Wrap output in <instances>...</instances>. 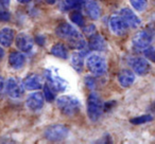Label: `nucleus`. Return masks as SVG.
Listing matches in <instances>:
<instances>
[{
    "mask_svg": "<svg viewBox=\"0 0 155 144\" xmlns=\"http://www.w3.org/2000/svg\"><path fill=\"white\" fill-rule=\"evenodd\" d=\"M74 7H77V5L74 3L73 0H60V9L64 12H67L69 10L73 9Z\"/></svg>",
    "mask_w": 155,
    "mask_h": 144,
    "instance_id": "393cba45",
    "label": "nucleus"
},
{
    "mask_svg": "<svg viewBox=\"0 0 155 144\" xmlns=\"http://www.w3.org/2000/svg\"><path fill=\"white\" fill-rule=\"evenodd\" d=\"M17 1L20 3H28V2H30L31 0H17Z\"/></svg>",
    "mask_w": 155,
    "mask_h": 144,
    "instance_id": "2f4dec72",
    "label": "nucleus"
},
{
    "mask_svg": "<svg viewBox=\"0 0 155 144\" xmlns=\"http://www.w3.org/2000/svg\"><path fill=\"white\" fill-rule=\"evenodd\" d=\"M104 104L102 103L99 94L97 92H91L87 101V114L91 121L96 122L103 114Z\"/></svg>",
    "mask_w": 155,
    "mask_h": 144,
    "instance_id": "7ed1b4c3",
    "label": "nucleus"
},
{
    "mask_svg": "<svg viewBox=\"0 0 155 144\" xmlns=\"http://www.w3.org/2000/svg\"><path fill=\"white\" fill-rule=\"evenodd\" d=\"M85 84H86V86L88 87L89 89H94L96 86L95 80H94L93 78H91V76H87V78H85Z\"/></svg>",
    "mask_w": 155,
    "mask_h": 144,
    "instance_id": "cd10ccee",
    "label": "nucleus"
},
{
    "mask_svg": "<svg viewBox=\"0 0 155 144\" xmlns=\"http://www.w3.org/2000/svg\"><path fill=\"white\" fill-rule=\"evenodd\" d=\"M83 56L81 55V53H74L72 56H71V64H72V67L75 69L77 71L81 72L83 69Z\"/></svg>",
    "mask_w": 155,
    "mask_h": 144,
    "instance_id": "412c9836",
    "label": "nucleus"
},
{
    "mask_svg": "<svg viewBox=\"0 0 155 144\" xmlns=\"http://www.w3.org/2000/svg\"><path fill=\"white\" fill-rule=\"evenodd\" d=\"M44 97H45L46 100H47V101H49V102L53 101V99H54V93H53L52 89L50 88L48 84L44 86Z\"/></svg>",
    "mask_w": 155,
    "mask_h": 144,
    "instance_id": "a878e982",
    "label": "nucleus"
},
{
    "mask_svg": "<svg viewBox=\"0 0 155 144\" xmlns=\"http://www.w3.org/2000/svg\"><path fill=\"white\" fill-rule=\"evenodd\" d=\"M1 2H2L5 5H8L10 3V0H1Z\"/></svg>",
    "mask_w": 155,
    "mask_h": 144,
    "instance_id": "72a5a7b5",
    "label": "nucleus"
},
{
    "mask_svg": "<svg viewBox=\"0 0 155 144\" xmlns=\"http://www.w3.org/2000/svg\"><path fill=\"white\" fill-rule=\"evenodd\" d=\"M15 38V33L12 29L5 28L0 31V45L5 47H10Z\"/></svg>",
    "mask_w": 155,
    "mask_h": 144,
    "instance_id": "f3484780",
    "label": "nucleus"
},
{
    "mask_svg": "<svg viewBox=\"0 0 155 144\" xmlns=\"http://www.w3.org/2000/svg\"><path fill=\"white\" fill-rule=\"evenodd\" d=\"M86 65L88 70L94 75H103L106 72V62L102 56L93 54L86 60Z\"/></svg>",
    "mask_w": 155,
    "mask_h": 144,
    "instance_id": "39448f33",
    "label": "nucleus"
},
{
    "mask_svg": "<svg viewBox=\"0 0 155 144\" xmlns=\"http://www.w3.org/2000/svg\"><path fill=\"white\" fill-rule=\"evenodd\" d=\"M152 34L149 31H139L133 37V46L136 50H146L152 43Z\"/></svg>",
    "mask_w": 155,
    "mask_h": 144,
    "instance_id": "0eeeda50",
    "label": "nucleus"
},
{
    "mask_svg": "<svg viewBox=\"0 0 155 144\" xmlns=\"http://www.w3.org/2000/svg\"><path fill=\"white\" fill-rule=\"evenodd\" d=\"M73 1H74V3L77 5H82V3L85 2V0H73Z\"/></svg>",
    "mask_w": 155,
    "mask_h": 144,
    "instance_id": "c756f323",
    "label": "nucleus"
},
{
    "mask_svg": "<svg viewBox=\"0 0 155 144\" xmlns=\"http://www.w3.org/2000/svg\"><path fill=\"white\" fill-rule=\"evenodd\" d=\"M58 109L66 116H74L80 111L81 103L78 99L71 95H63L56 100Z\"/></svg>",
    "mask_w": 155,
    "mask_h": 144,
    "instance_id": "f03ea898",
    "label": "nucleus"
},
{
    "mask_svg": "<svg viewBox=\"0 0 155 144\" xmlns=\"http://www.w3.org/2000/svg\"><path fill=\"white\" fill-rule=\"evenodd\" d=\"M85 11H86V14L88 15V17H91L94 20L98 19L100 17V14H101L99 5L94 0L87 1L86 5H85Z\"/></svg>",
    "mask_w": 155,
    "mask_h": 144,
    "instance_id": "a211bd4d",
    "label": "nucleus"
},
{
    "mask_svg": "<svg viewBox=\"0 0 155 144\" xmlns=\"http://www.w3.org/2000/svg\"><path fill=\"white\" fill-rule=\"evenodd\" d=\"M25 62H26V57L20 52H12L10 54L9 62L14 69H20L25 65Z\"/></svg>",
    "mask_w": 155,
    "mask_h": 144,
    "instance_id": "6ab92c4d",
    "label": "nucleus"
},
{
    "mask_svg": "<svg viewBox=\"0 0 155 144\" xmlns=\"http://www.w3.org/2000/svg\"><path fill=\"white\" fill-rule=\"evenodd\" d=\"M70 19L72 20V22H74L75 24H78V26L80 27H83L84 26V17H83V15L80 13V12H72V13L70 14Z\"/></svg>",
    "mask_w": 155,
    "mask_h": 144,
    "instance_id": "4be33fe9",
    "label": "nucleus"
},
{
    "mask_svg": "<svg viewBox=\"0 0 155 144\" xmlns=\"http://www.w3.org/2000/svg\"><path fill=\"white\" fill-rule=\"evenodd\" d=\"M3 55H5V51L1 49V47H0V58H2Z\"/></svg>",
    "mask_w": 155,
    "mask_h": 144,
    "instance_id": "473e14b6",
    "label": "nucleus"
},
{
    "mask_svg": "<svg viewBox=\"0 0 155 144\" xmlns=\"http://www.w3.org/2000/svg\"><path fill=\"white\" fill-rule=\"evenodd\" d=\"M110 29L113 33H115L116 35H123L127 31V24L124 22V20L122 19L121 16L114 15L110 17Z\"/></svg>",
    "mask_w": 155,
    "mask_h": 144,
    "instance_id": "f8f14e48",
    "label": "nucleus"
},
{
    "mask_svg": "<svg viewBox=\"0 0 155 144\" xmlns=\"http://www.w3.org/2000/svg\"><path fill=\"white\" fill-rule=\"evenodd\" d=\"M152 120H153V116H151V114H143V116H140V117H137V118L132 119L131 122L133 123V124L139 125V124H143V123L151 122Z\"/></svg>",
    "mask_w": 155,
    "mask_h": 144,
    "instance_id": "b1692460",
    "label": "nucleus"
},
{
    "mask_svg": "<svg viewBox=\"0 0 155 144\" xmlns=\"http://www.w3.org/2000/svg\"><path fill=\"white\" fill-rule=\"evenodd\" d=\"M134 81H135V75L131 70L124 69L119 72L118 82L122 87H130L134 83Z\"/></svg>",
    "mask_w": 155,
    "mask_h": 144,
    "instance_id": "dca6fc26",
    "label": "nucleus"
},
{
    "mask_svg": "<svg viewBox=\"0 0 155 144\" xmlns=\"http://www.w3.org/2000/svg\"><path fill=\"white\" fill-rule=\"evenodd\" d=\"M46 78H47V84L53 91H65L68 86L67 82L60 75L53 69H47L46 70Z\"/></svg>",
    "mask_w": 155,
    "mask_h": 144,
    "instance_id": "20e7f679",
    "label": "nucleus"
},
{
    "mask_svg": "<svg viewBox=\"0 0 155 144\" xmlns=\"http://www.w3.org/2000/svg\"><path fill=\"white\" fill-rule=\"evenodd\" d=\"M120 16L122 17V19L124 20V22L127 24V27L131 28H138L141 24V20L140 18L134 13L132 10L124 8L120 11Z\"/></svg>",
    "mask_w": 155,
    "mask_h": 144,
    "instance_id": "1a4fd4ad",
    "label": "nucleus"
},
{
    "mask_svg": "<svg viewBox=\"0 0 155 144\" xmlns=\"http://www.w3.org/2000/svg\"><path fill=\"white\" fill-rule=\"evenodd\" d=\"M69 133V129L65 125L56 124L48 127L45 131V138L49 141L58 142L66 139Z\"/></svg>",
    "mask_w": 155,
    "mask_h": 144,
    "instance_id": "423d86ee",
    "label": "nucleus"
},
{
    "mask_svg": "<svg viewBox=\"0 0 155 144\" xmlns=\"http://www.w3.org/2000/svg\"><path fill=\"white\" fill-rule=\"evenodd\" d=\"M88 46L91 50L95 51H103L106 49V41L99 34H94L91 36L88 41Z\"/></svg>",
    "mask_w": 155,
    "mask_h": 144,
    "instance_id": "2eb2a0df",
    "label": "nucleus"
},
{
    "mask_svg": "<svg viewBox=\"0 0 155 144\" xmlns=\"http://www.w3.org/2000/svg\"><path fill=\"white\" fill-rule=\"evenodd\" d=\"M51 53L54 56H56L58 58H62V59H67L69 56L68 49L63 43H56L55 46H53L51 49Z\"/></svg>",
    "mask_w": 155,
    "mask_h": 144,
    "instance_id": "aec40b11",
    "label": "nucleus"
},
{
    "mask_svg": "<svg viewBox=\"0 0 155 144\" xmlns=\"http://www.w3.org/2000/svg\"><path fill=\"white\" fill-rule=\"evenodd\" d=\"M10 13L8 11H0V21H8L10 19Z\"/></svg>",
    "mask_w": 155,
    "mask_h": 144,
    "instance_id": "c85d7f7f",
    "label": "nucleus"
},
{
    "mask_svg": "<svg viewBox=\"0 0 155 144\" xmlns=\"http://www.w3.org/2000/svg\"><path fill=\"white\" fill-rule=\"evenodd\" d=\"M56 34L58 36L62 37L64 39H67L68 43L71 45V47L75 48V49H83L86 46L83 36L78 32L71 24L64 22V24H60L56 29Z\"/></svg>",
    "mask_w": 155,
    "mask_h": 144,
    "instance_id": "f257e3e1",
    "label": "nucleus"
},
{
    "mask_svg": "<svg viewBox=\"0 0 155 144\" xmlns=\"http://www.w3.org/2000/svg\"><path fill=\"white\" fill-rule=\"evenodd\" d=\"M26 105L32 111H37L41 109L44 106V94L41 92H33L28 95L26 101Z\"/></svg>",
    "mask_w": 155,
    "mask_h": 144,
    "instance_id": "9b49d317",
    "label": "nucleus"
},
{
    "mask_svg": "<svg viewBox=\"0 0 155 144\" xmlns=\"http://www.w3.org/2000/svg\"><path fill=\"white\" fill-rule=\"evenodd\" d=\"M3 85H5V83H3V78L0 76V91L3 89Z\"/></svg>",
    "mask_w": 155,
    "mask_h": 144,
    "instance_id": "7c9ffc66",
    "label": "nucleus"
},
{
    "mask_svg": "<svg viewBox=\"0 0 155 144\" xmlns=\"http://www.w3.org/2000/svg\"><path fill=\"white\" fill-rule=\"evenodd\" d=\"M43 78L35 73L29 74L28 76L25 78L24 82H22V85L27 90H37L43 87Z\"/></svg>",
    "mask_w": 155,
    "mask_h": 144,
    "instance_id": "ddd939ff",
    "label": "nucleus"
},
{
    "mask_svg": "<svg viewBox=\"0 0 155 144\" xmlns=\"http://www.w3.org/2000/svg\"><path fill=\"white\" fill-rule=\"evenodd\" d=\"M132 7L138 12L143 11L147 8V3H148V0H130Z\"/></svg>",
    "mask_w": 155,
    "mask_h": 144,
    "instance_id": "5701e85b",
    "label": "nucleus"
},
{
    "mask_svg": "<svg viewBox=\"0 0 155 144\" xmlns=\"http://www.w3.org/2000/svg\"><path fill=\"white\" fill-rule=\"evenodd\" d=\"M5 89H7L8 94L11 98H14V99L20 98L24 94V87H22V85L14 78H10L9 80L7 81Z\"/></svg>",
    "mask_w": 155,
    "mask_h": 144,
    "instance_id": "6e6552de",
    "label": "nucleus"
},
{
    "mask_svg": "<svg viewBox=\"0 0 155 144\" xmlns=\"http://www.w3.org/2000/svg\"><path fill=\"white\" fill-rule=\"evenodd\" d=\"M46 2L49 3V5H53V3L55 2V0H46Z\"/></svg>",
    "mask_w": 155,
    "mask_h": 144,
    "instance_id": "f704fd0d",
    "label": "nucleus"
},
{
    "mask_svg": "<svg viewBox=\"0 0 155 144\" xmlns=\"http://www.w3.org/2000/svg\"><path fill=\"white\" fill-rule=\"evenodd\" d=\"M131 66L133 68L134 72L138 75H144L150 70V64L143 57H136L132 59Z\"/></svg>",
    "mask_w": 155,
    "mask_h": 144,
    "instance_id": "4468645a",
    "label": "nucleus"
},
{
    "mask_svg": "<svg viewBox=\"0 0 155 144\" xmlns=\"http://www.w3.org/2000/svg\"><path fill=\"white\" fill-rule=\"evenodd\" d=\"M16 47L22 52H30L32 50L34 43L32 37L27 33H19L16 36Z\"/></svg>",
    "mask_w": 155,
    "mask_h": 144,
    "instance_id": "9d476101",
    "label": "nucleus"
},
{
    "mask_svg": "<svg viewBox=\"0 0 155 144\" xmlns=\"http://www.w3.org/2000/svg\"><path fill=\"white\" fill-rule=\"evenodd\" d=\"M144 54H146V56L151 60V62H155V48L148 47L146 50H144Z\"/></svg>",
    "mask_w": 155,
    "mask_h": 144,
    "instance_id": "bb28decb",
    "label": "nucleus"
}]
</instances>
